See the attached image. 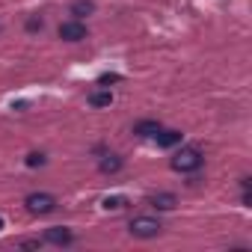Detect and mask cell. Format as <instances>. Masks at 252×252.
Here are the masks:
<instances>
[{
  "instance_id": "2",
  "label": "cell",
  "mask_w": 252,
  "mask_h": 252,
  "mask_svg": "<svg viewBox=\"0 0 252 252\" xmlns=\"http://www.w3.org/2000/svg\"><path fill=\"white\" fill-rule=\"evenodd\" d=\"M24 205H27L30 214L45 217V214H54V211H57V196H51V193H30V196L24 199Z\"/></svg>"
},
{
  "instance_id": "6",
  "label": "cell",
  "mask_w": 252,
  "mask_h": 252,
  "mask_svg": "<svg viewBox=\"0 0 252 252\" xmlns=\"http://www.w3.org/2000/svg\"><path fill=\"white\" fill-rule=\"evenodd\" d=\"M155 143H158L160 149H172V146H178V143H181V131H172V128H160V131L155 134Z\"/></svg>"
},
{
  "instance_id": "16",
  "label": "cell",
  "mask_w": 252,
  "mask_h": 252,
  "mask_svg": "<svg viewBox=\"0 0 252 252\" xmlns=\"http://www.w3.org/2000/svg\"><path fill=\"white\" fill-rule=\"evenodd\" d=\"M21 246H24V249H36V246H39V240H24Z\"/></svg>"
},
{
  "instance_id": "5",
  "label": "cell",
  "mask_w": 252,
  "mask_h": 252,
  "mask_svg": "<svg viewBox=\"0 0 252 252\" xmlns=\"http://www.w3.org/2000/svg\"><path fill=\"white\" fill-rule=\"evenodd\" d=\"M45 240L54 243V246H71L74 243V234L65 225H51V228H45Z\"/></svg>"
},
{
  "instance_id": "10",
  "label": "cell",
  "mask_w": 252,
  "mask_h": 252,
  "mask_svg": "<svg viewBox=\"0 0 252 252\" xmlns=\"http://www.w3.org/2000/svg\"><path fill=\"white\" fill-rule=\"evenodd\" d=\"M89 104H92V107H110V104H113V92H110V89H98V92L89 95Z\"/></svg>"
},
{
  "instance_id": "14",
  "label": "cell",
  "mask_w": 252,
  "mask_h": 252,
  "mask_svg": "<svg viewBox=\"0 0 252 252\" xmlns=\"http://www.w3.org/2000/svg\"><path fill=\"white\" fill-rule=\"evenodd\" d=\"M42 27H45L42 18H30V21H27V30H42Z\"/></svg>"
},
{
  "instance_id": "17",
  "label": "cell",
  "mask_w": 252,
  "mask_h": 252,
  "mask_svg": "<svg viewBox=\"0 0 252 252\" xmlns=\"http://www.w3.org/2000/svg\"><path fill=\"white\" fill-rule=\"evenodd\" d=\"M0 228H3V217H0Z\"/></svg>"
},
{
  "instance_id": "4",
  "label": "cell",
  "mask_w": 252,
  "mask_h": 252,
  "mask_svg": "<svg viewBox=\"0 0 252 252\" xmlns=\"http://www.w3.org/2000/svg\"><path fill=\"white\" fill-rule=\"evenodd\" d=\"M60 39L63 42H83L86 39V24L71 18V21H63L60 24Z\"/></svg>"
},
{
  "instance_id": "15",
  "label": "cell",
  "mask_w": 252,
  "mask_h": 252,
  "mask_svg": "<svg viewBox=\"0 0 252 252\" xmlns=\"http://www.w3.org/2000/svg\"><path fill=\"white\" fill-rule=\"evenodd\" d=\"M116 80H119L116 74H104V77H101V86H107V83H116Z\"/></svg>"
},
{
  "instance_id": "3",
  "label": "cell",
  "mask_w": 252,
  "mask_h": 252,
  "mask_svg": "<svg viewBox=\"0 0 252 252\" xmlns=\"http://www.w3.org/2000/svg\"><path fill=\"white\" fill-rule=\"evenodd\" d=\"M128 231H131L134 237L149 240V237H158V234H160V222H158L155 217H134L131 225H128Z\"/></svg>"
},
{
  "instance_id": "9",
  "label": "cell",
  "mask_w": 252,
  "mask_h": 252,
  "mask_svg": "<svg viewBox=\"0 0 252 252\" xmlns=\"http://www.w3.org/2000/svg\"><path fill=\"white\" fill-rule=\"evenodd\" d=\"M152 208H158V211H172V208H175V196H172V193H158V196H152Z\"/></svg>"
},
{
  "instance_id": "7",
  "label": "cell",
  "mask_w": 252,
  "mask_h": 252,
  "mask_svg": "<svg viewBox=\"0 0 252 252\" xmlns=\"http://www.w3.org/2000/svg\"><path fill=\"white\" fill-rule=\"evenodd\" d=\"M160 131V122H155V119H146V122H137L134 125V134L137 137H155Z\"/></svg>"
},
{
  "instance_id": "12",
  "label": "cell",
  "mask_w": 252,
  "mask_h": 252,
  "mask_svg": "<svg viewBox=\"0 0 252 252\" xmlns=\"http://www.w3.org/2000/svg\"><path fill=\"white\" fill-rule=\"evenodd\" d=\"M101 205H104V211H119V208H125V199L122 196H107Z\"/></svg>"
},
{
  "instance_id": "11",
  "label": "cell",
  "mask_w": 252,
  "mask_h": 252,
  "mask_svg": "<svg viewBox=\"0 0 252 252\" xmlns=\"http://www.w3.org/2000/svg\"><path fill=\"white\" fill-rule=\"evenodd\" d=\"M119 169H122V158L107 155V158L101 160V172H110V175H113V172H119Z\"/></svg>"
},
{
  "instance_id": "1",
  "label": "cell",
  "mask_w": 252,
  "mask_h": 252,
  "mask_svg": "<svg viewBox=\"0 0 252 252\" xmlns=\"http://www.w3.org/2000/svg\"><path fill=\"white\" fill-rule=\"evenodd\" d=\"M202 163H205V158H202V152H199V149H193V146H184V149H181V152H175V158L169 160V166H172L175 172H181V175L199 172V169H202Z\"/></svg>"
},
{
  "instance_id": "8",
  "label": "cell",
  "mask_w": 252,
  "mask_h": 252,
  "mask_svg": "<svg viewBox=\"0 0 252 252\" xmlns=\"http://www.w3.org/2000/svg\"><path fill=\"white\" fill-rule=\"evenodd\" d=\"M95 12V3H92V0H74V3H71V15L80 21L83 15H92Z\"/></svg>"
},
{
  "instance_id": "13",
  "label": "cell",
  "mask_w": 252,
  "mask_h": 252,
  "mask_svg": "<svg viewBox=\"0 0 252 252\" xmlns=\"http://www.w3.org/2000/svg\"><path fill=\"white\" fill-rule=\"evenodd\" d=\"M27 166H33V169H36V166H45V155L30 152V155H27Z\"/></svg>"
}]
</instances>
